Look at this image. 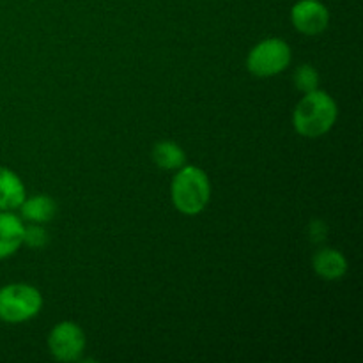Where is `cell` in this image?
Masks as SVG:
<instances>
[{
    "instance_id": "1",
    "label": "cell",
    "mask_w": 363,
    "mask_h": 363,
    "mask_svg": "<svg viewBox=\"0 0 363 363\" xmlns=\"http://www.w3.org/2000/svg\"><path fill=\"white\" fill-rule=\"evenodd\" d=\"M339 108L337 103L328 92L315 89L308 92L293 112V126L301 137L319 138L328 133L337 123Z\"/></svg>"
},
{
    "instance_id": "2",
    "label": "cell",
    "mask_w": 363,
    "mask_h": 363,
    "mask_svg": "<svg viewBox=\"0 0 363 363\" xmlns=\"http://www.w3.org/2000/svg\"><path fill=\"white\" fill-rule=\"evenodd\" d=\"M174 208L188 216L199 215L208 208L211 201V183L208 174L195 165H183L170 186Z\"/></svg>"
},
{
    "instance_id": "3",
    "label": "cell",
    "mask_w": 363,
    "mask_h": 363,
    "mask_svg": "<svg viewBox=\"0 0 363 363\" xmlns=\"http://www.w3.org/2000/svg\"><path fill=\"white\" fill-rule=\"evenodd\" d=\"M43 308V296L34 286L9 284L0 289V321L20 325L35 318Z\"/></svg>"
},
{
    "instance_id": "4",
    "label": "cell",
    "mask_w": 363,
    "mask_h": 363,
    "mask_svg": "<svg viewBox=\"0 0 363 363\" xmlns=\"http://www.w3.org/2000/svg\"><path fill=\"white\" fill-rule=\"evenodd\" d=\"M291 46L279 38H269L255 45L247 57V67L259 78L275 77L289 67Z\"/></svg>"
},
{
    "instance_id": "5",
    "label": "cell",
    "mask_w": 363,
    "mask_h": 363,
    "mask_svg": "<svg viewBox=\"0 0 363 363\" xmlns=\"http://www.w3.org/2000/svg\"><path fill=\"white\" fill-rule=\"evenodd\" d=\"M48 350L59 362H77L85 350V333L77 323L62 321L48 335Z\"/></svg>"
},
{
    "instance_id": "6",
    "label": "cell",
    "mask_w": 363,
    "mask_h": 363,
    "mask_svg": "<svg viewBox=\"0 0 363 363\" xmlns=\"http://www.w3.org/2000/svg\"><path fill=\"white\" fill-rule=\"evenodd\" d=\"M294 28L305 35H319L328 28L330 11L319 0H300L291 9Z\"/></svg>"
},
{
    "instance_id": "7",
    "label": "cell",
    "mask_w": 363,
    "mask_h": 363,
    "mask_svg": "<svg viewBox=\"0 0 363 363\" xmlns=\"http://www.w3.org/2000/svg\"><path fill=\"white\" fill-rule=\"evenodd\" d=\"M25 223L13 211H0V259L13 255L23 245Z\"/></svg>"
},
{
    "instance_id": "8",
    "label": "cell",
    "mask_w": 363,
    "mask_h": 363,
    "mask_svg": "<svg viewBox=\"0 0 363 363\" xmlns=\"http://www.w3.org/2000/svg\"><path fill=\"white\" fill-rule=\"evenodd\" d=\"M312 266L323 280H340L347 273V259L335 248H321L314 254Z\"/></svg>"
},
{
    "instance_id": "9",
    "label": "cell",
    "mask_w": 363,
    "mask_h": 363,
    "mask_svg": "<svg viewBox=\"0 0 363 363\" xmlns=\"http://www.w3.org/2000/svg\"><path fill=\"white\" fill-rule=\"evenodd\" d=\"M27 197L25 184L13 170L0 167V211H14Z\"/></svg>"
},
{
    "instance_id": "10",
    "label": "cell",
    "mask_w": 363,
    "mask_h": 363,
    "mask_svg": "<svg viewBox=\"0 0 363 363\" xmlns=\"http://www.w3.org/2000/svg\"><path fill=\"white\" fill-rule=\"evenodd\" d=\"M21 218L30 223H46L52 222L57 215V202L48 195H34V197H25L20 204Z\"/></svg>"
},
{
    "instance_id": "11",
    "label": "cell",
    "mask_w": 363,
    "mask_h": 363,
    "mask_svg": "<svg viewBox=\"0 0 363 363\" xmlns=\"http://www.w3.org/2000/svg\"><path fill=\"white\" fill-rule=\"evenodd\" d=\"M152 160L163 170H177L186 165V155L183 147L172 140H160L152 147Z\"/></svg>"
},
{
    "instance_id": "12",
    "label": "cell",
    "mask_w": 363,
    "mask_h": 363,
    "mask_svg": "<svg viewBox=\"0 0 363 363\" xmlns=\"http://www.w3.org/2000/svg\"><path fill=\"white\" fill-rule=\"evenodd\" d=\"M294 85L300 92L308 94V92L319 89V73L314 66L311 64H301L294 71Z\"/></svg>"
},
{
    "instance_id": "13",
    "label": "cell",
    "mask_w": 363,
    "mask_h": 363,
    "mask_svg": "<svg viewBox=\"0 0 363 363\" xmlns=\"http://www.w3.org/2000/svg\"><path fill=\"white\" fill-rule=\"evenodd\" d=\"M23 243L30 248H43L48 243V233L43 223H28L23 230Z\"/></svg>"
},
{
    "instance_id": "14",
    "label": "cell",
    "mask_w": 363,
    "mask_h": 363,
    "mask_svg": "<svg viewBox=\"0 0 363 363\" xmlns=\"http://www.w3.org/2000/svg\"><path fill=\"white\" fill-rule=\"evenodd\" d=\"M326 233H328V229H326L325 222H321V220H314V222L308 225V234H311L312 241H315V243L325 240Z\"/></svg>"
}]
</instances>
